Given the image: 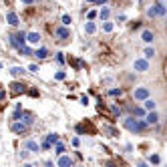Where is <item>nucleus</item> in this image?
Masks as SVG:
<instances>
[{
	"instance_id": "f257e3e1",
	"label": "nucleus",
	"mask_w": 167,
	"mask_h": 167,
	"mask_svg": "<svg viewBox=\"0 0 167 167\" xmlns=\"http://www.w3.org/2000/svg\"><path fill=\"white\" fill-rule=\"evenodd\" d=\"M125 127L133 133H141V131H145V123L135 119V117H129V119H125Z\"/></svg>"
},
{
	"instance_id": "f03ea898",
	"label": "nucleus",
	"mask_w": 167,
	"mask_h": 167,
	"mask_svg": "<svg viewBox=\"0 0 167 167\" xmlns=\"http://www.w3.org/2000/svg\"><path fill=\"white\" fill-rule=\"evenodd\" d=\"M8 42H10V47L18 48V47H22V44L26 42V34L18 32V34H14V36H8Z\"/></svg>"
},
{
	"instance_id": "7ed1b4c3",
	"label": "nucleus",
	"mask_w": 167,
	"mask_h": 167,
	"mask_svg": "<svg viewBox=\"0 0 167 167\" xmlns=\"http://www.w3.org/2000/svg\"><path fill=\"white\" fill-rule=\"evenodd\" d=\"M133 68L139 71V73H145V71H149V60L147 59H137L133 62Z\"/></svg>"
},
{
	"instance_id": "20e7f679",
	"label": "nucleus",
	"mask_w": 167,
	"mask_h": 167,
	"mask_svg": "<svg viewBox=\"0 0 167 167\" xmlns=\"http://www.w3.org/2000/svg\"><path fill=\"white\" fill-rule=\"evenodd\" d=\"M133 97H135V101H145L149 97V89H145V87H139L137 91L133 93Z\"/></svg>"
},
{
	"instance_id": "39448f33",
	"label": "nucleus",
	"mask_w": 167,
	"mask_h": 167,
	"mask_svg": "<svg viewBox=\"0 0 167 167\" xmlns=\"http://www.w3.org/2000/svg\"><path fill=\"white\" fill-rule=\"evenodd\" d=\"M26 91V85L24 83H12L10 85V93L12 95H20V93H24Z\"/></svg>"
},
{
	"instance_id": "423d86ee",
	"label": "nucleus",
	"mask_w": 167,
	"mask_h": 167,
	"mask_svg": "<svg viewBox=\"0 0 167 167\" xmlns=\"http://www.w3.org/2000/svg\"><path fill=\"white\" fill-rule=\"evenodd\" d=\"M24 147H26L30 153H38V151H40V145L36 143V141H32V139H28L26 143H24Z\"/></svg>"
},
{
	"instance_id": "0eeeda50",
	"label": "nucleus",
	"mask_w": 167,
	"mask_h": 167,
	"mask_svg": "<svg viewBox=\"0 0 167 167\" xmlns=\"http://www.w3.org/2000/svg\"><path fill=\"white\" fill-rule=\"evenodd\" d=\"M145 123H149V125H157V123H159V115L155 113V111H149L147 117H145Z\"/></svg>"
},
{
	"instance_id": "6e6552de",
	"label": "nucleus",
	"mask_w": 167,
	"mask_h": 167,
	"mask_svg": "<svg viewBox=\"0 0 167 167\" xmlns=\"http://www.w3.org/2000/svg\"><path fill=\"white\" fill-rule=\"evenodd\" d=\"M54 34L59 36L60 40H65V38H68L71 36V32H68V28H65V26H59L56 30H54Z\"/></svg>"
},
{
	"instance_id": "1a4fd4ad",
	"label": "nucleus",
	"mask_w": 167,
	"mask_h": 167,
	"mask_svg": "<svg viewBox=\"0 0 167 167\" xmlns=\"http://www.w3.org/2000/svg\"><path fill=\"white\" fill-rule=\"evenodd\" d=\"M6 20H8V24H10V26H18V14L16 12H8L6 14Z\"/></svg>"
},
{
	"instance_id": "9d476101",
	"label": "nucleus",
	"mask_w": 167,
	"mask_h": 167,
	"mask_svg": "<svg viewBox=\"0 0 167 167\" xmlns=\"http://www.w3.org/2000/svg\"><path fill=\"white\" fill-rule=\"evenodd\" d=\"M12 133H24V131H26V125H24V123H20V121H16V123H12Z\"/></svg>"
},
{
	"instance_id": "9b49d317",
	"label": "nucleus",
	"mask_w": 167,
	"mask_h": 167,
	"mask_svg": "<svg viewBox=\"0 0 167 167\" xmlns=\"http://www.w3.org/2000/svg\"><path fill=\"white\" fill-rule=\"evenodd\" d=\"M32 56H36L38 60H42V59H47V56H48V50H47L44 47H42V48H36V50L32 53Z\"/></svg>"
},
{
	"instance_id": "f8f14e48",
	"label": "nucleus",
	"mask_w": 167,
	"mask_h": 167,
	"mask_svg": "<svg viewBox=\"0 0 167 167\" xmlns=\"http://www.w3.org/2000/svg\"><path fill=\"white\" fill-rule=\"evenodd\" d=\"M26 40L30 42V44H38V42H40V34L38 32H28L26 34Z\"/></svg>"
},
{
	"instance_id": "ddd939ff",
	"label": "nucleus",
	"mask_w": 167,
	"mask_h": 167,
	"mask_svg": "<svg viewBox=\"0 0 167 167\" xmlns=\"http://www.w3.org/2000/svg\"><path fill=\"white\" fill-rule=\"evenodd\" d=\"M59 165H60V167H68V165H73V159L62 153V155H60V159H59Z\"/></svg>"
},
{
	"instance_id": "4468645a",
	"label": "nucleus",
	"mask_w": 167,
	"mask_h": 167,
	"mask_svg": "<svg viewBox=\"0 0 167 167\" xmlns=\"http://www.w3.org/2000/svg\"><path fill=\"white\" fill-rule=\"evenodd\" d=\"M18 119H22V123H24V125H32V123H34L32 115H28V113H20Z\"/></svg>"
},
{
	"instance_id": "2eb2a0df",
	"label": "nucleus",
	"mask_w": 167,
	"mask_h": 167,
	"mask_svg": "<svg viewBox=\"0 0 167 167\" xmlns=\"http://www.w3.org/2000/svg\"><path fill=\"white\" fill-rule=\"evenodd\" d=\"M155 16H165V6H163V2H157V4H155Z\"/></svg>"
},
{
	"instance_id": "dca6fc26",
	"label": "nucleus",
	"mask_w": 167,
	"mask_h": 167,
	"mask_svg": "<svg viewBox=\"0 0 167 167\" xmlns=\"http://www.w3.org/2000/svg\"><path fill=\"white\" fill-rule=\"evenodd\" d=\"M141 38L145 40V42H153V32H151V30H143V34H141Z\"/></svg>"
},
{
	"instance_id": "f3484780",
	"label": "nucleus",
	"mask_w": 167,
	"mask_h": 167,
	"mask_svg": "<svg viewBox=\"0 0 167 167\" xmlns=\"http://www.w3.org/2000/svg\"><path fill=\"white\" fill-rule=\"evenodd\" d=\"M18 53H20V56H30V54H32V50H30L26 44H22V47H18Z\"/></svg>"
},
{
	"instance_id": "a211bd4d",
	"label": "nucleus",
	"mask_w": 167,
	"mask_h": 167,
	"mask_svg": "<svg viewBox=\"0 0 167 167\" xmlns=\"http://www.w3.org/2000/svg\"><path fill=\"white\" fill-rule=\"evenodd\" d=\"M143 105H145V111H155V101L153 99H149V97H147Z\"/></svg>"
},
{
	"instance_id": "6ab92c4d",
	"label": "nucleus",
	"mask_w": 167,
	"mask_h": 167,
	"mask_svg": "<svg viewBox=\"0 0 167 167\" xmlns=\"http://www.w3.org/2000/svg\"><path fill=\"white\" fill-rule=\"evenodd\" d=\"M95 30H97V26H95V22H91V20H89L87 24H85V32H87V34H93Z\"/></svg>"
},
{
	"instance_id": "aec40b11",
	"label": "nucleus",
	"mask_w": 167,
	"mask_h": 167,
	"mask_svg": "<svg viewBox=\"0 0 167 167\" xmlns=\"http://www.w3.org/2000/svg\"><path fill=\"white\" fill-rule=\"evenodd\" d=\"M22 73H24V68L22 67H12L10 68V74H12V77H20Z\"/></svg>"
},
{
	"instance_id": "412c9836",
	"label": "nucleus",
	"mask_w": 167,
	"mask_h": 167,
	"mask_svg": "<svg viewBox=\"0 0 167 167\" xmlns=\"http://www.w3.org/2000/svg\"><path fill=\"white\" fill-rule=\"evenodd\" d=\"M54 153H56V155H62V153H65V145L56 141V143H54Z\"/></svg>"
},
{
	"instance_id": "4be33fe9",
	"label": "nucleus",
	"mask_w": 167,
	"mask_h": 167,
	"mask_svg": "<svg viewBox=\"0 0 167 167\" xmlns=\"http://www.w3.org/2000/svg\"><path fill=\"white\" fill-rule=\"evenodd\" d=\"M47 141L50 143V145H54V143L59 141V135H56V133H48V135H47Z\"/></svg>"
},
{
	"instance_id": "5701e85b",
	"label": "nucleus",
	"mask_w": 167,
	"mask_h": 167,
	"mask_svg": "<svg viewBox=\"0 0 167 167\" xmlns=\"http://www.w3.org/2000/svg\"><path fill=\"white\" fill-rule=\"evenodd\" d=\"M143 54H145V59H153V56H155V48H151V47H147V48H145V53H143Z\"/></svg>"
},
{
	"instance_id": "b1692460",
	"label": "nucleus",
	"mask_w": 167,
	"mask_h": 167,
	"mask_svg": "<svg viewBox=\"0 0 167 167\" xmlns=\"http://www.w3.org/2000/svg\"><path fill=\"white\" fill-rule=\"evenodd\" d=\"M109 14H111V12H109V8H103V10L99 12V16H101V20H107Z\"/></svg>"
},
{
	"instance_id": "393cba45",
	"label": "nucleus",
	"mask_w": 167,
	"mask_h": 167,
	"mask_svg": "<svg viewBox=\"0 0 167 167\" xmlns=\"http://www.w3.org/2000/svg\"><path fill=\"white\" fill-rule=\"evenodd\" d=\"M103 30H105V32H111V30H113V22H107V20H105V24H103Z\"/></svg>"
},
{
	"instance_id": "a878e982",
	"label": "nucleus",
	"mask_w": 167,
	"mask_h": 167,
	"mask_svg": "<svg viewBox=\"0 0 167 167\" xmlns=\"http://www.w3.org/2000/svg\"><path fill=\"white\" fill-rule=\"evenodd\" d=\"M71 22H73V20H71V16H68V14H65V16H62V24H65V26H68Z\"/></svg>"
},
{
	"instance_id": "bb28decb",
	"label": "nucleus",
	"mask_w": 167,
	"mask_h": 167,
	"mask_svg": "<svg viewBox=\"0 0 167 167\" xmlns=\"http://www.w3.org/2000/svg\"><path fill=\"white\" fill-rule=\"evenodd\" d=\"M40 147L44 149V151H50V149H53V145H50V143H48V141H44V143H42V145H40Z\"/></svg>"
},
{
	"instance_id": "cd10ccee",
	"label": "nucleus",
	"mask_w": 167,
	"mask_h": 167,
	"mask_svg": "<svg viewBox=\"0 0 167 167\" xmlns=\"http://www.w3.org/2000/svg\"><path fill=\"white\" fill-rule=\"evenodd\" d=\"M54 79H56V80H62V79H65V71H59V73L54 74Z\"/></svg>"
},
{
	"instance_id": "c85d7f7f",
	"label": "nucleus",
	"mask_w": 167,
	"mask_h": 167,
	"mask_svg": "<svg viewBox=\"0 0 167 167\" xmlns=\"http://www.w3.org/2000/svg\"><path fill=\"white\" fill-rule=\"evenodd\" d=\"M133 113L137 115V117H143V115H145V111H143V109H133Z\"/></svg>"
},
{
	"instance_id": "c756f323",
	"label": "nucleus",
	"mask_w": 167,
	"mask_h": 167,
	"mask_svg": "<svg viewBox=\"0 0 167 167\" xmlns=\"http://www.w3.org/2000/svg\"><path fill=\"white\" fill-rule=\"evenodd\" d=\"M121 93H123V91H121V89H111V95H113V97H119Z\"/></svg>"
},
{
	"instance_id": "7c9ffc66",
	"label": "nucleus",
	"mask_w": 167,
	"mask_h": 167,
	"mask_svg": "<svg viewBox=\"0 0 167 167\" xmlns=\"http://www.w3.org/2000/svg\"><path fill=\"white\" fill-rule=\"evenodd\" d=\"M56 60H59L60 65H62V62H65V56H62V53H56Z\"/></svg>"
},
{
	"instance_id": "2f4dec72",
	"label": "nucleus",
	"mask_w": 167,
	"mask_h": 167,
	"mask_svg": "<svg viewBox=\"0 0 167 167\" xmlns=\"http://www.w3.org/2000/svg\"><path fill=\"white\" fill-rule=\"evenodd\" d=\"M28 71H30V73H38V67H36V65H30Z\"/></svg>"
},
{
	"instance_id": "473e14b6",
	"label": "nucleus",
	"mask_w": 167,
	"mask_h": 167,
	"mask_svg": "<svg viewBox=\"0 0 167 167\" xmlns=\"http://www.w3.org/2000/svg\"><path fill=\"white\" fill-rule=\"evenodd\" d=\"M147 14L151 16V18H153V16H155V6H151V8H149V10H147Z\"/></svg>"
},
{
	"instance_id": "72a5a7b5",
	"label": "nucleus",
	"mask_w": 167,
	"mask_h": 167,
	"mask_svg": "<svg viewBox=\"0 0 167 167\" xmlns=\"http://www.w3.org/2000/svg\"><path fill=\"white\" fill-rule=\"evenodd\" d=\"M151 161H153V163H159V155H151Z\"/></svg>"
},
{
	"instance_id": "f704fd0d",
	"label": "nucleus",
	"mask_w": 167,
	"mask_h": 167,
	"mask_svg": "<svg viewBox=\"0 0 167 167\" xmlns=\"http://www.w3.org/2000/svg\"><path fill=\"white\" fill-rule=\"evenodd\" d=\"M95 16H97V12H95V10H91V12H89V20H93Z\"/></svg>"
},
{
	"instance_id": "c9c22d12",
	"label": "nucleus",
	"mask_w": 167,
	"mask_h": 167,
	"mask_svg": "<svg viewBox=\"0 0 167 167\" xmlns=\"http://www.w3.org/2000/svg\"><path fill=\"white\" fill-rule=\"evenodd\" d=\"M4 97H6V91H4V89L0 87V99H4Z\"/></svg>"
},
{
	"instance_id": "e433bc0d",
	"label": "nucleus",
	"mask_w": 167,
	"mask_h": 167,
	"mask_svg": "<svg viewBox=\"0 0 167 167\" xmlns=\"http://www.w3.org/2000/svg\"><path fill=\"white\" fill-rule=\"evenodd\" d=\"M95 2H97V4H105L107 0H95Z\"/></svg>"
},
{
	"instance_id": "4c0bfd02",
	"label": "nucleus",
	"mask_w": 167,
	"mask_h": 167,
	"mask_svg": "<svg viewBox=\"0 0 167 167\" xmlns=\"http://www.w3.org/2000/svg\"><path fill=\"white\" fill-rule=\"evenodd\" d=\"M22 2H24V4H32L34 0H22Z\"/></svg>"
},
{
	"instance_id": "58836bf2",
	"label": "nucleus",
	"mask_w": 167,
	"mask_h": 167,
	"mask_svg": "<svg viewBox=\"0 0 167 167\" xmlns=\"http://www.w3.org/2000/svg\"><path fill=\"white\" fill-rule=\"evenodd\" d=\"M87 2H95V0H87Z\"/></svg>"
}]
</instances>
